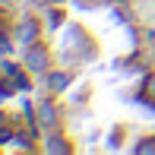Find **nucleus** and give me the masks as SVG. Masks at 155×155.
Instances as JSON below:
<instances>
[{
	"instance_id": "f257e3e1",
	"label": "nucleus",
	"mask_w": 155,
	"mask_h": 155,
	"mask_svg": "<svg viewBox=\"0 0 155 155\" xmlns=\"http://www.w3.org/2000/svg\"><path fill=\"white\" fill-rule=\"evenodd\" d=\"M22 60H25V67H29L32 73H48V63H51V51H48V45H41V41H32V45L25 48Z\"/></svg>"
},
{
	"instance_id": "f03ea898",
	"label": "nucleus",
	"mask_w": 155,
	"mask_h": 155,
	"mask_svg": "<svg viewBox=\"0 0 155 155\" xmlns=\"http://www.w3.org/2000/svg\"><path fill=\"white\" fill-rule=\"evenodd\" d=\"M67 86H70L67 73H60V70H51V73H48V89H51V92H67Z\"/></svg>"
},
{
	"instance_id": "7ed1b4c3",
	"label": "nucleus",
	"mask_w": 155,
	"mask_h": 155,
	"mask_svg": "<svg viewBox=\"0 0 155 155\" xmlns=\"http://www.w3.org/2000/svg\"><path fill=\"white\" fill-rule=\"evenodd\" d=\"M38 124H41V127H54V124H57V111H54L51 101L38 104Z\"/></svg>"
},
{
	"instance_id": "20e7f679",
	"label": "nucleus",
	"mask_w": 155,
	"mask_h": 155,
	"mask_svg": "<svg viewBox=\"0 0 155 155\" xmlns=\"http://www.w3.org/2000/svg\"><path fill=\"white\" fill-rule=\"evenodd\" d=\"M19 35H22L25 45H32V41L38 38V22H35L32 16H25V19H22V25H19Z\"/></svg>"
},
{
	"instance_id": "39448f33",
	"label": "nucleus",
	"mask_w": 155,
	"mask_h": 155,
	"mask_svg": "<svg viewBox=\"0 0 155 155\" xmlns=\"http://www.w3.org/2000/svg\"><path fill=\"white\" fill-rule=\"evenodd\" d=\"M45 149H48V152H57V155H63V152H70V143H63V136H48Z\"/></svg>"
},
{
	"instance_id": "423d86ee",
	"label": "nucleus",
	"mask_w": 155,
	"mask_h": 155,
	"mask_svg": "<svg viewBox=\"0 0 155 155\" xmlns=\"http://www.w3.org/2000/svg\"><path fill=\"white\" fill-rule=\"evenodd\" d=\"M0 73H3V76H10V79H13V76H19L22 70H19V63H13V60H0Z\"/></svg>"
},
{
	"instance_id": "0eeeda50",
	"label": "nucleus",
	"mask_w": 155,
	"mask_h": 155,
	"mask_svg": "<svg viewBox=\"0 0 155 155\" xmlns=\"http://www.w3.org/2000/svg\"><path fill=\"white\" fill-rule=\"evenodd\" d=\"M10 139H16L13 136V127H6V124H0V146H6Z\"/></svg>"
},
{
	"instance_id": "6e6552de",
	"label": "nucleus",
	"mask_w": 155,
	"mask_h": 155,
	"mask_svg": "<svg viewBox=\"0 0 155 155\" xmlns=\"http://www.w3.org/2000/svg\"><path fill=\"white\" fill-rule=\"evenodd\" d=\"M136 152H155V143H152V139H149V143H139Z\"/></svg>"
},
{
	"instance_id": "1a4fd4ad",
	"label": "nucleus",
	"mask_w": 155,
	"mask_h": 155,
	"mask_svg": "<svg viewBox=\"0 0 155 155\" xmlns=\"http://www.w3.org/2000/svg\"><path fill=\"white\" fill-rule=\"evenodd\" d=\"M48 3H63V0H48Z\"/></svg>"
}]
</instances>
